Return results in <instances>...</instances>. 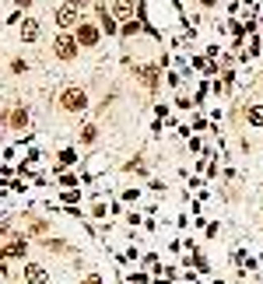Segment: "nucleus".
<instances>
[{
    "label": "nucleus",
    "mask_w": 263,
    "mask_h": 284,
    "mask_svg": "<svg viewBox=\"0 0 263 284\" xmlns=\"http://www.w3.org/2000/svg\"><path fill=\"white\" fill-rule=\"evenodd\" d=\"M11 4H14V7H32L35 0H11Z\"/></svg>",
    "instance_id": "aec40b11"
},
{
    "label": "nucleus",
    "mask_w": 263,
    "mask_h": 284,
    "mask_svg": "<svg viewBox=\"0 0 263 284\" xmlns=\"http://www.w3.org/2000/svg\"><path fill=\"white\" fill-rule=\"evenodd\" d=\"M77 39H74V32H60L57 39H53V56L57 60H64V64H74L77 60Z\"/></svg>",
    "instance_id": "f257e3e1"
},
{
    "label": "nucleus",
    "mask_w": 263,
    "mask_h": 284,
    "mask_svg": "<svg viewBox=\"0 0 263 284\" xmlns=\"http://www.w3.org/2000/svg\"><path fill=\"white\" fill-rule=\"evenodd\" d=\"M21 274H25V284H49V270L42 263H25Z\"/></svg>",
    "instance_id": "39448f33"
},
{
    "label": "nucleus",
    "mask_w": 263,
    "mask_h": 284,
    "mask_svg": "<svg viewBox=\"0 0 263 284\" xmlns=\"http://www.w3.org/2000/svg\"><path fill=\"white\" fill-rule=\"evenodd\" d=\"M200 4H203V7H211V4H214V0H200Z\"/></svg>",
    "instance_id": "412c9836"
},
{
    "label": "nucleus",
    "mask_w": 263,
    "mask_h": 284,
    "mask_svg": "<svg viewBox=\"0 0 263 284\" xmlns=\"http://www.w3.org/2000/svg\"><path fill=\"white\" fill-rule=\"evenodd\" d=\"M60 200H64V204H74V200H81V190H77V193H64Z\"/></svg>",
    "instance_id": "dca6fc26"
},
{
    "label": "nucleus",
    "mask_w": 263,
    "mask_h": 284,
    "mask_svg": "<svg viewBox=\"0 0 263 284\" xmlns=\"http://www.w3.org/2000/svg\"><path fill=\"white\" fill-rule=\"evenodd\" d=\"M25 249H28V242H25V239H14V242L0 246V260H21Z\"/></svg>",
    "instance_id": "6e6552de"
},
{
    "label": "nucleus",
    "mask_w": 263,
    "mask_h": 284,
    "mask_svg": "<svg viewBox=\"0 0 263 284\" xmlns=\"http://www.w3.org/2000/svg\"><path fill=\"white\" fill-rule=\"evenodd\" d=\"M42 35V25L35 18H21V42H39Z\"/></svg>",
    "instance_id": "423d86ee"
},
{
    "label": "nucleus",
    "mask_w": 263,
    "mask_h": 284,
    "mask_svg": "<svg viewBox=\"0 0 263 284\" xmlns=\"http://www.w3.org/2000/svg\"><path fill=\"white\" fill-rule=\"evenodd\" d=\"M137 32H140V21H127V25H123V28H120V35H123V39H133V35H137Z\"/></svg>",
    "instance_id": "ddd939ff"
},
{
    "label": "nucleus",
    "mask_w": 263,
    "mask_h": 284,
    "mask_svg": "<svg viewBox=\"0 0 263 284\" xmlns=\"http://www.w3.org/2000/svg\"><path fill=\"white\" fill-rule=\"evenodd\" d=\"M28 120H32V112H28V105H11V109L4 112V123H7V127H14V130H21V127H28Z\"/></svg>",
    "instance_id": "20e7f679"
},
{
    "label": "nucleus",
    "mask_w": 263,
    "mask_h": 284,
    "mask_svg": "<svg viewBox=\"0 0 263 284\" xmlns=\"http://www.w3.org/2000/svg\"><path fill=\"white\" fill-rule=\"evenodd\" d=\"M11 71H14V74H25V71H28V60H21V56H14V64H11Z\"/></svg>",
    "instance_id": "4468645a"
},
{
    "label": "nucleus",
    "mask_w": 263,
    "mask_h": 284,
    "mask_svg": "<svg viewBox=\"0 0 263 284\" xmlns=\"http://www.w3.org/2000/svg\"><path fill=\"white\" fill-rule=\"evenodd\" d=\"M123 200H127V204H133V200H140V193H137V190H127V193H123Z\"/></svg>",
    "instance_id": "f3484780"
},
{
    "label": "nucleus",
    "mask_w": 263,
    "mask_h": 284,
    "mask_svg": "<svg viewBox=\"0 0 263 284\" xmlns=\"http://www.w3.org/2000/svg\"><path fill=\"white\" fill-rule=\"evenodd\" d=\"M84 284H106V281H102L98 274H88V277H84Z\"/></svg>",
    "instance_id": "6ab92c4d"
},
{
    "label": "nucleus",
    "mask_w": 263,
    "mask_h": 284,
    "mask_svg": "<svg viewBox=\"0 0 263 284\" xmlns=\"http://www.w3.org/2000/svg\"><path fill=\"white\" fill-rule=\"evenodd\" d=\"M60 183H64V186H77V176H74V172H64V168H60Z\"/></svg>",
    "instance_id": "2eb2a0df"
},
{
    "label": "nucleus",
    "mask_w": 263,
    "mask_h": 284,
    "mask_svg": "<svg viewBox=\"0 0 263 284\" xmlns=\"http://www.w3.org/2000/svg\"><path fill=\"white\" fill-rule=\"evenodd\" d=\"M74 39H77V46H98V39H102V28L98 25H91V21H81L77 25V32H74Z\"/></svg>",
    "instance_id": "7ed1b4c3"
},
{
    "label": "nucleus",
    "mask_w": 263,
    "mask_h": 284,
    "mask_svg": "<svg viewBox=\"0 0 263 284\" xmlns=\"http://www.w3.org/2000/svg\"><path fill=\"white\" fill-rule=\"evenodd\" d=\"M67 4H74L77 11H84V7H91V0H67Z\"/></svg>",
    "instance_id": "a211bd4d"
},
{
    "label": "nucleus",
    "mask_w": 263,
    "mask_h": 284,
    "mask_svg": "<svg viewBox=\"0 0 263 284\" xmlns=\"http://www.w3.org/2000/svg\"><path fill=\"white\" fill-rule=\"evenodd\" d=\"M246 123L263 127V105H249V109H246Z\"/></svg>",
    "instance_id": "f8f14e48"
},
{
    "label": "nucleus",
    "mask_w": 263,
    "mask_h": 284,
    "mask_svg": "<svg viewBox=\"0 0 263 284\" xmlns=\"http://www.w3.org/2000/svg\"><path fill=\"white\" fill-rule=\"evenodd\" d=\"M98 141V127H95V123H84V127H81V144H95Z\"/></svg>",
    "instance_id": "9b49d317"
},
{
    "label": "nucleus",
    "mask_w": 263,
    "mask_h": 284,
    "mask_svg": "<svg viewBox=\"0 0 263 284\" xmlns=\"http://www.w3.org/2000/svg\"><path fill=\"white\" fill-rule=\"evenodd\" d=\"M57 25H60V28H74V25H77V7H74V4H60V7H57Z\"/></svg>",
    "instance_id": "0eeeda50"
},
{
    "label": "nucleus",
    "mask_w": 263,
    "mask_h": 284,
    "mask_svg": "<svg viewBox=\"0 0 263 284\" xmlns=\"http://www.w3.org/2000/svg\"><path fill=\"white\" fill-rule=\"evenodd\" d=\"M98 28H102L106 35H120L116 18H113V11H106V4H98Z\"/></svg>",
    "instance_id": "1a4fd4ad"
},
{
    "label": "nucleus",
    "mask_w": 263,
    "mask_h": 284,
    "mask_svg": "<svg viewBox=\"0 0 263 284\" xmlns=\"http://www.w3.org/2000/svg\"><path fill=\"white\" fill-rule=\"evenodd\" d=\"M60 105H64V112H84V109H88V91L77 88V84H70V88H64V95H60Z\"/></svg>",
    "instance_id": "f03ea898"
},
{
    "label": "nucleus",
    "mask_w": 263,
    "mask_h": 284,
    "mask_svg": "<svg viewBox=\"0 0 263 284\" xmlns=\"http://www.w3.org/2000/svg\"><path fill=\"white\" fill-rule=\"evenodd\" d=\"M133 7H137V0H113V18H127L130 21Z\"/></svg>",
    "instance_id": "9d476101"
}]
</instances>
